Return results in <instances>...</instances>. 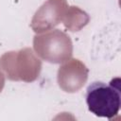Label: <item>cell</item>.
I'll list each match as a JSON object with an SVG mask.
<instances>
[{
    "label": "cell",
    "instance_id": "1",
    "mask_svg": "<svg viewBox=\"0 0 121 121\" xmlns=\"http://www.w3.org/2000/svg\"><path fill=\"white\" fill-rule=\"evenodd\" d=\"M42 70V60L30 47L9 51L0 57V71L11 81H35Z\"/></svg>",
    "mask_w": 121,
    "mask_h": 121
},
{
    "label": "cell",
    "instance_id": "6",
    "mask_svg": "<svg viewBox=\"0 0 121 121\" xmlns=\"http://www.w3.org/2000/svg\"><path fill=\"white\" fill-rule=\"evenodd\" d=\"M90 21L89 14L77 6L68 7L62 18L64 27L72 32H77L85 27Z\"/></svg>",
    "mask_w": 121,
    "mask_h": 121
},
{
    "label": "cell",
    "instance_id": "3",
    "mask_svg": "<svg viewBox=\"0 0 121 121\" xmlns=\"http://www.w3.org/2000/svg\"><path fill=\"white\" fill-rule=\"evenodd\" d=\"M86 103L89 111L95 116L111 119L118 113L120 109L119 88L114 87L112 81L110 85L101 81L93 82L86 91Z\"/></svg>",
    "mask_w": 121,
    "mask_h": 121
},
{
    "label": "cell",
    "instance_id": "7",
    "mask_svg": "<svg viewBox=\"0 0 121 121\" xmlns=\"http://www.w3.org/2000/svg\"><path fill=\"white\" fill-rule=\"evenodd\" d=\"M5 75L0 71V93L3 91V88L5 86Z\"/></svg>",
    "mask_w": 121,
    "mask_h": 121
},
{
    "label": "cell",
    "instance_id": "2",
    "mask_svg": "<svg viewBox=\"0 0 121 121\" xmlns=\"http://www.w3.org/2000/svg\"><path fill=\"white\" fill-rule=\"evenodd\" d=\"M35 54L50 63H62L72 58L73 43L71 38L60 29H53L33 37Z\"/></svg>",
    "mask_w": 121,
    "mask_h": 121
},
{
    "label": "cell",
    "instance_id": "5",
    "mask_svg": "<svg viewBox=\"0 0 121 121\" xmlns=\"http://www.w3.org/2000/svg\"><path fill=\"white\" fill-rule=\"evenodd\" d=\"M88 75L89 70L81 60L70 58L58 69V85L65 93H77L85 85Z\"/></svg>",
    "mask_w": 121,
    "mask_h": 121
},
{
    "label": "cell",
    "instance_id": "4",
    "mask_svg": "<svg viewBox=\"0 0 121 121\" xmlns=\"http://www.w3.org/2000/svg\"><path fill=\"white\" fill-rule=\"evenodd\" d=\"M68 8L66 0H47L34 13L30 27L37 33H43L56 27L60 22Z\"/></svg>",
    "mask_w": 121,
    "mask_h": 121
}]
</instances>
